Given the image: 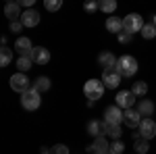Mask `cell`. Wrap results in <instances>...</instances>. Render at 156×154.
I'll return each instance as SVG.
<instances>
[{"label":"cell","mask_w":156,"mask_h":154,"mask_svg":"<svg viewBox=\"0 0 156 154\" xmlns=\"http://www.w3.org/2000/svg\"><path fill=\"white\" fill-rule=\"evenodd\" d=\"M117 71L123 75V77H133L135 73H137V60L129 56V54H125V56H121L117 60Z\"/></svg>","instance_id":"obj_1"},{"label":"cell","mask_w":156,"mask_h":154,"mask_svg":"<svg viewBox=\"0 0 156 154\" xmlns=\"http://www.w3.org/2000/svg\"><path fill=\"white\" fill-rule=\"evenodd\" d=\"M40 104H42V98H40V92H37V90L29 88L27 92L21 94V106H23L25 110H29V113H31V110H37Z\"/></svg>","instance_id":"obj_2"},{"label":"cell","mask_w":156,"mask_h":154,"mask_svg":"<svg viewBox=\"0 0 156 154\" xmlns=\"http://www.w3.org/2000/svg\"><path fill=\"white\" fill-rule=\"evenodd\" d=\"M104 81H100V79H90V81H85L83 85V94L87 96V100H100L102 96H104Z\"/></svg>","instance_id":"obj_3"},{"label":"cell","mask_w":156,"mask_h":154,"mask_svg":"<svg viewBox=\"0 0 156 154\" xmlns=\"http://www.w3.org/2000/svg\"><path fill=\"white\" fill-rule=\"evenodd\" d=\"M144 19H142V15H137V13H131V15H127L125 19H123V31H127V34H137V31H142V27H144Z\"/></svg>","instance_id":"obj_4"},{"label":"cell","mask_w":156,"mask_h":154,"mask_svg":"<svg viewBox=\"0 0 156 154\" xmlns=\"http://www.w3.org/2000/svg\"><path fill=\"white\" fill-rule=\"evenodd\" d=\"M123 117H125V110L121 106H108L104 110V123H110V125H121L123 123Z\"/></svg>","instance_id":"obj_5"},{"label":"cell","mask_w":156,"mask_h":154,"mask_svg":"<svg viewBox=\"0 0 156 154\" xmlns=\"http://www.w3.org/2000/svg\"><path fill=\"white\" fill-rule=\"evenodd\" d=\"M121 75L119 71H117V67H108V69H104V73H102V81H104V85L106 88H119V83H121Z\"/></svg>","instance_id":"obj_6"},{"label":"cell","mask_w":156,"mask_h":154,"mask_svg":"<svg viewBox=\"0 0 156 154\" xmlns=\"http://www.w3.org/2000/svg\"><path fill=\"white\" fill-rule=\"evenodd\" d=\"M11 88L15 90V92H19V94H23V92H27L29 90V77L25 75V73H15L11 77Z\"/></svg>","instance_id":"obj_7"},{"label":"cell","mask_w":156,"mask_h":154,"mask_svg":"<svg viewBox=\"0 0 156 154\" xmlns=\"http://www.w3.org/2000/svg\"><path fill=\"white\" fill-rule=\"evenodd\" d=\"M137 129H140V135H142L144 140H152L156 135V123L150 117H146V119H142V123H140Z\"/></svg>","instance_id":"obj_8"},{"label":"cell","mask_w":156,"mask_h":154,"mask_svg":"<svg viewBox=\"0 0 156 154\" xmlns=\"http://www.w3.org/2000/svg\"><path fill=\"white\" fill-rule=\"evenodd\" d=\"M135 98H137V96L133 94V92H129V90H125V92H119V94H117V106H121L123 110H127V108H133V104H135Z\"/></svg>","instance_id":"obj_9"},{"label":"cell","mask_w":156,"mask_h":154,"mask_svg":"<svg viewBox=\"0 0 156 154\" xmlns=\"http://www.w3.org/2000/svg\"><path fill=\"white\" fill-rule=\"evenodd\" d=\"M15 50L21 54V56H31V50H34V46H31V40L29 38H17V42H15Z\"/></svg>","instance_id":"obj_10"},{"label":"cell","mask_w":156,"mask_h":154,"mask_svg":"<svg viewBox=\"0 0 156 154\" xmlns=\"http://www.w3.org/2000/svg\"><path fill=\"white\" fill-rule=\"evenodd\" d=\"M21 23H23V27H36V25L40 23V13L34 11V9L23 11V15H21Z\"/></svg>","instance_id":"obj_11"},{"label":"cell","mask_w":156,"mask_h":154,"mask_svg":"<svg viewBox=\"0 0 156 154\" xmlns=\"http://www.w3.org/2000/svg\"><path fill=\"white\" fill-rule=\"evenodd\" d=\"M31 60L37 63V65H46V63L50 60V52L46 50V48H42V46H36L34 50H31Z\"/></svg>","instance_id":"obj_12"},{"label":"cell","mask_w":156,"mask_h":154,"mask_svg":"<svg viewBox=\"0 0 156 154\" xmlns=\"http://www.w3.org/2000/svg\"><path fill=\"white\" fill-rule=\"evenodd\" d=\"M123 121L127 123V127H140V123H142V115H140V110L127 108V110H125V117H123Z\"/></svg>","instance_id":"obj_13"},{"label":"cell","mask_w":156,"mask_h":154,"mask_svg":"<svg viewBox=\"0 0 156 154\" xmlns=\"http://www.w3.org/2000/svg\"><path fill=\"white\" fill-rule=\"evenodd\" d=\"M4 15H6L9 21H17V17L23 15V13H21V4H19V2H6V6H4Z\"/></svg>","instance_id":"obj_14"},{"label":"cell","mask_w":156,"mask_h":154,"mask_svg":"<svg viewBox=\"0 0 156 154\" xmlns=\"http://www.w3.org/2000/svg\"><path fill=\"white\" fill-rule=\"evenodd\" d=\"M87 131H90V135H94V138L106 135V123H104V121H90Z\"/></svg>","instance_id":"obj_15"},{"label":"cell","mask_w":156,"mask_h":154,"mask_svg":"<svg viewBox=\"0 0 156 154\" xmlns=\"http://www.w3.org/2000/svg\"><path fill=\"white\" fill-rule=\"evenodd\" d=\"M117 60H119V59H115V54L108 52V50L100 52V56H98V63H100L104 69H108V67H117Z\"/></svg>","instance_id":"obj_16"},{"label":"cell","mask_w":156,"mask_h":154,"mask_svg":"<svg viewBox=\"0 0 156 154\" xmlns=\"http://www.w3.org/2000/svg\"><path fill=\"white\" fill-rule=\"evenodd\" d=\"M106 29L110 31V34H117L119 36L121 31H123V19H119V17H108L106 19Z\"/></svg>","instance_id":"obj_17"},{"label":"cell","mask_w":156,"mask_h":154,"mask_svg":"<svg viewBox=\"0 0 156 154\" xmlns=\"http://www.w3.org/2000/svg\"><path fill=\"white\" fill-rule=\"evenodd\" d=\"M108 150H110V142L106 140V135L96 138L94 146H90V152H108Z\"/></svg>","instance_id":"obj_18"},{"label":"cell","mask_w":156,"mask_h":154,"mask_svg":"<svg viewBox=\"0 0 156 154\" xmlns=\"http://www.w3.org/2000/svg\"><path fill=\"white\" fill-rule=\"evenodd\" d=\"M137 110H140V115H142V117H150V115L154 113V102H152V100H148V98H144V100L137 104Z\"/></svg>","instance_id":"obj_19"},{"label":"cell","mask_w":156,"mask_h":154,"mask_svg":"<svg viewBox=\"0 0 156 154\" xmlns=\"http://www.w3.org/2000/svg\"><path fill=\"white\" fill-rule=\"evenodd\" d=\"M50 85H52V83H50V79L42 75V77H37L36 81H34V85H31V88H34V90H37L40 94H44V92H48V90H50Z\"/></svg>","instance_id":"obj_20"},{"label":"cell","mask_w":156,"mask_h":154,"mask_svg":"<svg viewBox=\"0 0 156 154\" xmlns=\"http://www.w3.org/2000/svg\"><path fill=\"white\" fill-rule=\"evenodd\" d=\"M115 9H117V0H98V11L102 13H115Z\"/></svg>","instance_id":"obj_21"},{"label":"cell","mask_w":156,"mask_h":154,"mask_svg":"<svg viewBox=\"0 0 156 154\" xmlns=\"http://www.w3.org/2000/svg\"><path fill=\"white\" fill-rule=\"evenodd\" d=\"M31 65H34L31 56H19V59H17V69H19L21 73L29 71V69H31Z\"/></svg>","instance_id":"obj_22"},{"label":"cell","mask_w":156,"mask_h":154,"mask_svg":"<svg viewBox=\"0 0 156 154\" xmlns=\"http://www.w3.org/2000/svg\"><path fill=\"white\" fill-rule=\"evenodd\" d=\"M140 34L144 36V40H154V38H156V25L154 23H146L144 27H142Z\"/></svg>","instance_id":"obj_23"},{"label":"cell","mask_w":156,"mask_h":154,"mask_svg":"<svg viewBox=\"0 0 156 154\" xmlns=\"http://www.w3.org/2000/svg\"><path fill=\"white\" fill-rule=\"evenodd\" d=\"M121 133H123L121 125H110V123H106V135H108V138H112V140H119Z\"/></svg>","instance_id":"obj_24"},{"label":"cell","mask_w":156,"mask_h":154,"mask_svg":"<svg viewBox=\"0 0 156 154\" xmlns=\"http://www.w3.org/2000/svg\"><path fill=\"white\" fill-rule=\"evenodd\" d=\"M131 92L135 96H146V94H148V83H146V81H135V83H133V88H131Z\"/></svg>","instance_id":"obj_25"},{"label":"cell","mask_w":156,"mask_h":154,"mask_svg":"<svg viewBox=\"0 0 156 154\" xmlns=\"http://www.w3.org/2000/svg\"><path fill=\"white\" fill-rule=\"evenodd\" d=\"M11 60H12V52L6 46H2V50H0V65L6 67V65H11Z\"/></svg>","instance_id":"obj_26"},{"label":"cell","mask_w":156,"mask_h":154,"mask_svg":"<svg viewBox=\"0 0 156 154\" xmlns=\"http://www.w3.org/2000/svg\"><path fill=\"white\" fill-rule=\"evenodd\" d=\"M148 148H150L148 140H144V138H137V140H135V152L146 154V152H148Z\"/></svg>","instance_id":"obj_27"},{"label":"cell","mask_w":156,"mask_h":154,"mask_svg":"<svg viewBox=\"0 0 156 154\" xmlns=\"http://www.w3.org/2000/svg\"><path fill=\"white\" fill-rule=\"evenodd\" d=\"M110 154H123L125 152V144L121 142V140H115V142H110Z\"/></svg>","instance_id":"obj_28"},{"label":"cell","mask_w":156,"mask_h":154,"mask_svg":"<svg viewBox=\"0 0 156 154\" xmlns=\"http://www.w3.org/2000/svg\"><path fill=\"white\" fill-rule=\"evenodd\" d=\"M44 6H46V11L56 13L60 6H62V0H44Z\"/></svg>","instance_id":"obj_29"},{"label":"cell","mask_w":156,"mask_h":154,"mask_svg":"<svg viewBox=\"0 0 156 154\" xmlns=\"http://www.w3.org/2000/svg\"><path fill=\"white\" fill-rule=\"evenodd\" d=\"M83 9H85V13H96L98 2H96V0H85V2H83Z\"/></svg>","instance_id":"obj_30"},{"label":"cell","mask_w":156,"mask_h":154,"mask_svg":"<svg viewBox=\"0 0 156 154\" xmlns=\"http://www.w3.org/2000/svg\"><path fill=\"white\" fill-rule=\"evenodd\" d=\"M50 154H69V148H67L65 144H56V146L50 150Z\"/></svg>","instance_id":"obj_31"},{"label":"cell","mask_w":156,"mask_h":154,"mask_svg":"<svg viewBox=\"0 0 156 154\" xmlns=\"http://www.w3.org/2000/svg\"><path fill=\"white\" fill-rule=\"evenodd\" d=\"M119 42H121V44H129V42H131V34L121 31V34H119Z\"/></svg>","instance_id":"obj_32"},{"label":"cell","mask_w":156,"mask_h":154,"mask_svg":"<svg viewBox=\"0 0 156 154\" xmlns=\"http://www.w3.org/2000/svg\"><path fill=\"white\" fill-rule=\"evenodd\" d=\"M21 29H23V23H21V21H11V31L19 34Z\"/></svg>","instance_id":"obj_33"},{"label":"cell","mask_w":156,"mask_h":154,"mask_svg":"<svg viewBox=\"0 0 156 154\" xmlns=\"http://www.w3.org/2000/svg\"><path fill=\"white\" fill-rule=\"evenodd\" d=\"M17 2H19V4H21V6H25V9H31V6H34V4H36L37 0H17Z\"/></svg>","instance_id":"obj_34"},{"label":"cell","mask_w":156,"mask_h":154,"mask_svg":"<svg viewBox=\"0 0 156 154\" xmlns=\"http://www.w3.org/2000/svg\"><path fill=\"white\" fill-rule=\"evenodd\" d=\"M92 154H110V152H92Z\"/></svg>","instance_id":"obj_35"},{"label":"cell","mask_w":156,"mask_h":154,"mask_svg":"<svg viewBox=\"0 0 156 154\" xmlns=\"http://www.w3.org/2000/svg\"><path fill=\"white\" fill-rule=\"evenodd\" d=\"M152 23H154V25H156V15H154V21H152Z\"/></svg>","instance_id":"obj_36"},{"label":"cell","mask_w":156,"mask_h":154,"mask_svg":"<svg viewBox=\"0 0 156 154\" xmlns=\"http://www.w3.org/2000/svg\"><path fill=\"white\" fill-rule=\"evenodd\" d=\"M6 2H17V0H6Z\"/></svg>","instance_id":"obj_37"}]
</instances>
